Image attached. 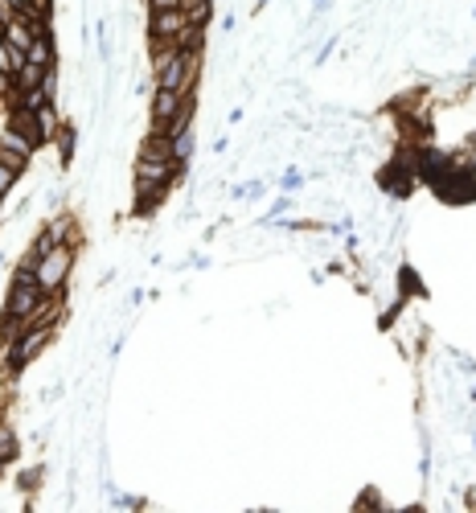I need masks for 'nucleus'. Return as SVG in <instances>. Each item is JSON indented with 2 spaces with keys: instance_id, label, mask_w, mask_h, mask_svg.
I'll return each mask as SVG.
<instances>
[{
  "instance_id": "0eeeda50",
  "label": "nucleus",
  "mask_w": 476,
  "mask_h": 513,
  "mask_svg": "<svg viewBox=\"0 0 476 513\" xmlns=\"http://www.w3.org/2000/svg\"><path fill=\"white\" fill-rule=\"evenodd\" d=\"M21 436H17V427L9 423V415H4V411H0V465L9 468V465H17L21 460Z\"/></svg>"
},
{
  "instance_id": "9b49d317",
  "label": "nucleus",
  "mask_w": 476,
  "mask_h": 513,
  "mask_svg": "<svg viewBox=\"0 0 476 513\" xmlns=\"http://www.w3.org/2000/svg\"><path fill=\"white\" fill-rule=\"evenodd\" d=\"M46 473H49L46 465H30V468H21V476H17V489H21V493H25V497H33V493H38V489H41V484H46Z\"/></svg>"
},
{
  "instance_id": "5701e85b",
  "label": "nucleus",
  "mask_w": 476,
  "mask_h": 513,
  "mask_svg": "<svg viewBox=\"0 0 476 513\" xmlns=\"http://www.w3.org/2000/svg\"><path fill=\"white\" fill-rule=\"evenodd\" d=\"M263 4H267V0H255V13H259V9H263Z\"/></svg>"
},
{
  "instance_id": "4be33fe9",
  "label": "nucleus",
  "mask_w": 476,
  "mask_h": 513,
  "mask_svg": "<svg viewBox=\"0 0 476 513\" xmlns=\"http://www.w3.org/2000/svg\"><path fill=\"white\" fill-rule=\"evenodd\" d=\"M4 202H9V197H4V194H0V222H4Z\"/></svg>"
},
{
  "instance_id": "f3484780",
  "label": "nucleus",
  "mask_w": 476,
  "mask_h": 513,
  "mask_svg": "<svg viewBox=\"0 0 476 513\" xmlns=\"http://www.w3.org/2000/svg\"><path fill=\"white\" fill-rule=\"evenodd\" d=\"M148 4V13H173V9H181V0H144Z\"/></svg>"
},
{
  "instance_id": "aec40b11",
  "label": "nucleus",
  "mask_w": 476,
  "mask_h": 513,
  "mask_svg": "<svg viewBox=\"0 0 476 513\" xmlns=\"http://www.w3.org/2000/svg\"><path fill=\"white\" fill-rule=\"evenodd\" d=\"M464 505H468V509H476V484H468V493H464Z\"/></svg>"
},
{
  "instance_id": "ddd939ff",
  "label": "nucleus",
  "mask_w": 476,
  "mask_h": 513,
  "mask_svg": "<svg viewBox=\"0 0 476 513\" xmlns=\"http://www.w3.org/2000/svg\"><path fill=\"white\" fill-rule=\"evenodd\" d=\"M21 66H25V54H21V49H13L9 41L0 38V70H4V74H17Z\"/></svg>"
},
{
  "instance_id": "2eb2a0df",
  "label": "nucleus",
  "mask_w": 476,
  "mask_h": 513,
  "mask_svg": "<svg viewBox=\"0 0 476 513\" xmlns=\"http://www.w3.org/2000/svg\"><path fill=\"white\" fill-rule=\"evenodd\" d=\"M300 185H304V173H300V169H288V173L280 177V189H283V194H296Z\"/></svg>"
},
{
  "instance_id": "6ab92c4d",
  "label": "nucleus",
  "mask_w": 476,
  "mask_h": 513,
  "mask_svg": "<svg viewBox=\"0 0 476 513\" xmlns=\"http://www.w3.org/2000/svg\"><path fill=\"white\" fill-rule=\"evenodd\" d=\"M13 4H17V13H21V17L38 21V13H33V0H13Z\"/></svg>"
},
{
  "instance_id": "9d476101",
  "label": "nucleus",
  "mask_w": 476,
  "mask_h": 513,
  "mask_svg": "<svg viewBox=\"0 0 476 513\" xmlns=\"http://www.w3.org/2000/svg\"><path fill=\"white\" fill-rule=\"evenodd\" d=\"M95 41H99V58H103V66H108L111 54H116V30H111V17H108V13L95 21Z\"/></svg>"
},
{
  "instance_id": "f03ea898",
  "label": "nucleus",
  "mask_w": 476,
  "mask_h": 513,
  "mask_svg": "<svg viewBox=\"0 0 476 513\" xmlns=\"http://www.w3.org/2000/svg\"><path fill=\"white\" fill-rule=\"evenodd\" d=\"M74 267H78V247L58 242V247H54V251L38 263V288L46 291V296H66Z\"/></svg>"
},
{
  "instance_id": "dca6fc26",
  "label": "nucleus",
  "mask_w": 476,
  "mask_h": 513,
  "mask_svg": "<svg viewBox=\"0 0 476 513\" xmlns=\"http://www.w3.org/2000/svg\"><path fill=\"white\" fill-rule=\"evenodd\" d=\"M33 13H38V17H58V0H33Z\"/></svg>"
},
{
  "instance_id": "39448f33",
  "label": "nucleus",
  "mask_w": 476,
  "mask_h": 513,
  "mask_svg": "<svg viewBox=\"0 0 476 513\" xmlns=\"http://www.w3.org/2000/svg\"><path fill=\"white\" fill-rule=\"evenodd\" d=\"M185 103V95H177V91H160L152 87V95H148V119H152V127L160 132V127L169 124V119L177 116V107Z\"/></svg>"
},
{
  "instance_id": "f8f14e48",
  "label": "nucleus",
  "mask_w": 476,
  "mask_h": 513,
  "mask_svg": "<svg viewBox=\"0 0 476 513\" xmlns=\"http://www.w3.org/2000/svg\"><path fill=\"white\" fill-rule=\"evenodd\" d=\"M194 152H197V132L189 127V132H181V136L173 140V161L177 165H185L189 169V161H194Z\"/></svg>"
},
{
  "instance_id": "20e7f679",
  "label": "nucleus",
  "mask_w": 476,
  "mask_h": 513,
  "mask_svg": "<svg viewBox=\"0 0 476 513\" xmlns=\"http://www.w3.org/2000/svg\"><path fill=\"white\" fill-rule=\"evenodd\" d=\"M189 30V17H185V9H173V13H148V46H177L181 41V33Z\"/></svg>"
},
{
  "instance_id": "1a4fd4ad",
  "label": "nucleus",
  "mask_w": 476,
  "mask_h": 513,
  "mask_svg": "<svg viewBox=\"0 0 476 513\" xmlns=\"http://www.w3.org/2000/svg\"><path fill=\"white\" fill-rule=\"evenodd\" d=\"M54 144H58V152H62V169L74 165V152H78V127L70 124V119L58 127V136H54Z\"/></svg>"
},
{
  "instance_id": "f257e3e1",
  "label": "nucleus",
  "mask_w": 476,
  "mask_h": 513,
  "mask_svg": "<svg viewBox=\"0 0 476 513\" xmlns=\"http://www.w3.org/2000/svg\"><path fill=\"white\" fill-rule=\"evenodd\" d=\"M54 337H58L54 325H30V329L21 333V337L13 341L4 353H0V378L13 387V382H17V378L25 374V370H30L49 345H54Z\"/></svg>"
},
{
  "instance_id": "7ed1b4c3",
  "label": "nucleus",
  "mask_w": 476,
  "mask_h": 513,
  "mask_svg": "<svg viewBox=\"0 0 476 513\" xmlns=\"http://www.w3.org/2000/svg\"><path fill=\"white\" fill-rule=\"evenodd\" d=\"M46 300L49 296L38 288V283H9V288H4V300H0V312H9V317L33 325V317L41 312V304Z\"/></svg>"
},
{
  "instance_id": "423d86ee",
  "label": "nucleus",
  "mask_w": 476,
  "mask_h": 513,
  "mask_svg": "<svg viewBox=\"0 0 476 513\" xmlns=\"http://www.w3.org/2000/svg\"><path fill=\"white\" fill-rule=\"evenodd\" d=\"M136 156H144V161H173V140L165 136V132H156V127H148L144 140H140Z\"/></svg>"
},
{
  "instance_id": "a211bd4d",
  "label": "nucleus",
  "mask_w": 476,
  "mask_h": 513,
  "mask_svg": "<svg viewBox=\"0 0 476 513\" xmlns=\"http://www.w3.org/2000/svg\"><path fill=\"white\" fill-rule=\"evenodd\" d=\"M9 99H13V74L0 70V103H9Z\"/></svg>"
},
{
  "instance_id": "6e6552de",
  "label": "nucleus",
  "mask_w": 476,
  "mask_h": 513,
  "mask_svg": "<svg viewBox=\"0 0 476 513\" xmlns=\"http://www.w3.org/2000/svg\"><path fill=\"white\" fill-rule=\"evenodd\" d=\"M4 41H9L13 49H21V54H25V49L33 46V21L30 17H13L9 30H4Z\"/></svg>"
},
{
  "instance_id": "412c9836",
  "label": "nucleus",
  "mask_w": 476,
  "mask_h": 513,
  "mask_svg": "<svg viewBox=\"0 0 476 513\" xmlns=\"http://www.w3.org/2000/svg\"><path fill=\"white\" fill-rule=\"evenodd\" d=\"M4 30H9V17H4V13H0V38H4Z\"/></svg>"
},
{
  "instance_id": "4468645a",
  "label": "nucleus",
  "mask_w": 476,
  "mask_h": 513,
  "mask_svg": "<svg viewBox=\"0 0 476 513\" xmlns=\"http://www.w3.org/2000/svg\"><path fill=\"white\" fill-rule=\"evenodd\" d=\"M17 185H21V173H17V169H9L4 161H0V194L9 197L13 189H17Z\"/></svg>"
}]
</instances>
